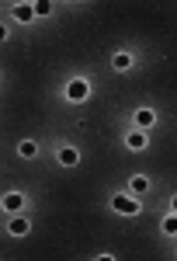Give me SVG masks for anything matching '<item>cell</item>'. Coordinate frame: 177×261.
Listing matches in <instances>:
<instances>
[{
    "label": "cell",
    "instance_id": "cell-13",
    "mask_svg": "<svg viewBox=\"0 0 177 261\" xmlns=\"http://www.w3.org/2000/svg\"><path fill=\"white\" fill-rule=\"evenodd\" d=\"M45 14H52V4L49 0H39L35 4V18H45Z\"/></svg>",
    "mask_w": 177,
    "mask_h": 261
},
{
    "label": "cell",
    "instance_id": "cell-14",
    "mask_svg": "<svg viewBox=\"0 0 177 261\" xmlns=\"http://www.w3.org/2000/svg\"><path fill=\"white\" fill-rule=\"evenodd\" d=\"M11 39V32H7V24H0V42H7Z\"/></svg>",
    "mask_w": 177,
    "mask_h": 261
},
{
    "label": "cell",
    "instance_id": "cell-2",
    "mask_svg": "<svg viewBox=\"0 0 177 261\" xmlns=\"http://www.w3.org/2000/svg\"><path fill=\"white\" fill-rule=\"evenodd\" d=\"M111 209L122 213V216H139L142 205H139V199H136V195H129V192H115V195H111Z\"/></svg>",
    "mask_w": 177,
    "mask_h": 261
},
{
    "label": "cell",
    "instance_id": "cell-3",
    "mask_svg": "<svg viewBox=\"0 0 177 261\" xmlns=\"http://www.w3.org/2000/svg\"><path fill=\"white\" fill-rule=\"evenodd\" d=\"M28 205V199H24V192H7L4 199H0V209L4 213H11V216H21V209Z\"/></svg>",
    "mask_w": 177,
    "mask_h": 261
},
{
    "label": "cell",
    "instance_id": "cell-15",
    "mask_svg": "<svg viewBox=\"0 0 177 261\" xmlns=\"http://www.w3.org/2000/svg\"><path fill=\"white\" fill-rule=\"evenodd\" d=\"M94 261H118V258H115V254H98Z\"/></svg>",
    "mask_w": 177,
    "mask_h": 261
},
{
    "label": "cell",
    "instance_id": "cell-12",
    "mask_svg": "<svg viewBox=\"0 0 177 261\" xmlns=\"http://www.w3.org/2000/svg\"><path fill=\"white\" fill-rule=\"evenodd\" d=\"M160 226H163V233L177 237V216H174V213H170V216H163V223H160Z\"/></svg>",
    "mask_w": 177,
    "mask_h": 261
},
{
    "label": "cell",
    "instance_id": "cell-10",
    "mask_svg": "<svg viewBox=\"0 0 177 261\" xmlns=\"http://www.w3.org/2000/svg\"><path fill=\"white\" fill-rule=\"evenodd\" d=\"M14 18H18L21 24H32V21H35V4H18V7H14Z\"/></svg>",
    "mask_w": 177,
    "mask_h": 261
},
{
    "label": "cell",
    "instance_id": "cell-16",
    "mask_svg": "<svg viewBox=\"0 0 177 261\" xmlns=\"http://www.w3.org/2000/svg\"><path fill=\"white\" fill-rule=\"evenodd\" d=\"M170 209H174V216H177V195H174V199H170Z\"/></svg>",
    "mask_w": 177,
    "mask_h": 261
},
{
    "label": "cell",
    "instance_id": "cell-11",
    "mask_svg": "<svg viewBox=\"0 0 177 261\" xmlns=\"http://www.w3.org/2000/svg\"><path fill=\"white\" fill-rule=\"evenodd\" d=\"M111 70H115V73L132 70V56H129V53H115V56H111Z\"/></svg>",
    "mask_w": 177,
    "mask_h": 261
},
{
    "label": "cell",
    "instance_id": "cell-1",
    "mask_svg": "<svg viewBox=\"0 0 177 261\" xmlns=\"http://www.w3.org/2000/svg\"><path fill=\"white\" fill-rule=\"evenodd\" d=\"M63 94H66L70 105H83V101L91 98V81H87V77H73V81L66 84V91H63Z\"/></svg>",
    "mask_w": 177,
    "mask_h": 261
},
{
    "label": "cell",
    "instance_id": "cell-5",
    "mask_svg": "<svg viewBox=\"0 0 177 261\" xmlns=\"http://www.w3.org/2000/svg\"><path fill=\"white\" fill-rule=\"evenodd\" d=\"M28 230H32V220L28 216H11L7 220V233L11 237H28Z\"/></svg>",
    "mask_w": 177,
    "mask_h": 261
},
{
    "label": "cell",
    "instance_id": "cell-6",
    "mask_svg": "<svg viewBox=\"0 0 177 261\" xmlns=\"http://www.w3.org/2000/svg\"><path fill=\"white\" fill-rule=\"evenodd\" d=\"M56 161L63 164V167H77V164H80V150H77V146H59Z\"/></svg>",
    "mask_w": 177,
    "mask_h": 261
},
{
    "label": "cell",
    "instance_id": "cell-9",
    "mask_svg": "<svg viewBox=\"0 0 177 261\" xmlns=\"http://www.w3.org/2000/svg\"><path fill=\"white\" fill-rule=\"evenodd\" d=\"M18 157L21 161H35V157H39V143L35 140H21L18 143Z\"/></svg>",
    "mask_w": 177,
    "mask_h": 261
},
{
    "label": "cell",
    "instance_id": "cell-4",
    "mask_svg": "<svg viewBox=\"0 0 177 261\" xmlns=\"http://www.w3.org/2000/svg\"><path fill=\"white\" fill-rule=\"evenodd\" d=\"M150 188H153V181L146 178V174H132V178H129V195H136V199L150 195Z\"/></svg>",
    "mask_w": 177,
    "mask_h": 261
},
{
    "label": "cell",
    "instance_id": "cell-8",
    "mask_svg": "<svg viewBox=\"0 0 177 261\" xmlns=\"http://www.w3.org/2000/svg\"><path fill=\"white\" fill-rule=\"evenodd\" d=\"M132 122H136V129H142V133H146V129L157 122V112H153V108H139L136 115H132Z\"/></svg>",
    "mask_w": 177,
    "mask_h": 261
},
{
    "label": "cell",
    "instance_id": "cell-7",
    "mask_svg": "<svg viewBox=\"0 0 177 261\" xmlns=\"http://www.w3.org/2000/svg\"><path fill=\"white\" fill-rule=\"evenodd\" d=\"M125 146H129V150H146V146H150V140H146V133H142V129H129V136H125Z\"/></svg>",
    "mask_w": 177,
    "mask_h": 261
}]
</instances>
